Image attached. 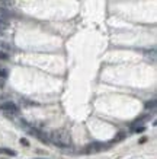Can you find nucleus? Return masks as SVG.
I'll use <instances>...</instances> for the list:
<instances>
[{"label": "nucleus", "mask_w": 157, "mask_h": 159, "mask_svg": "<svg viewBox=\"0 0 157 159\" xmlns=\"http://www.w3.org/2000/svg\"><path fill=\"white\" fill-rule=\"evenodd\" d=\"M0 77L6 79V77H7V70H5V69H0Z\"/></svg>", "instance_id": "obj_8"}, {"label": "nucleus", "mask_w": 157, "mask_h": 159, "mask_svg": "<svg viewBox=\"0 0 157 159\" xmlns=\"http://www.w3.org/2000/svg\"><path fill=\"white\" fill-rule=\"evenodd\" d=\"M3 86H5V79H3V77H0V89H2Z\"/></svg>", "instance_id": "obj_11"}, {"label": "nucleus", "mask_w": 157, "mask_h": 159, "mask_svg": "<svg viewBox=\"0 0 157 159\" xmlns=\"http://www.w3.org/2000/svg\"><path fill=\"white\" fill-rule=\"evenodd\" d=\"M2 32H3V31H2V29H0V34H2Z\"/></svg>", "instance_id": "obj_12"}, {"label": "nucleus", "mask_w": 157, "mask_h": 159, "mask_svg": "<svg viewBox=\"0 0 157 159\" xmlns=\"http://www.w3.org/2000/svg\"><path fill=\"white\" fill-rule=\"evenodd\" d=\"M0 47H2V48H6V50L9 48V45H7V44H5L3 41H0Z\"/></svg>", "instance_id": "obj_9"}, {"label": "nucleus", "mask_w": 157, "mask_h": 159, "mask_svg": "<svg viewBox=\"0 0 157 159\" xmlns=\"http://www.w3.org/2000/svg\"><path fill=\"white\" fill-rule=\"evenodd\" d=\"M103 143H98V142H96V143H92V145H89L87 146V152H89V153H93V152H99V150H102L103 149Z\"/></svg>", "instance_id": "obj_3"}, {"label": "nucleus", "mask_w": 157, "mask_h": 159, "mask_svg": "<svg viewBox=\"0 0 157 159\" xmlns=\"http://www.w3.org/2000/svg\"><path fill=\"white\" fill-rule=\"evenodd\" d=\"M48 142H51L52 145L58 146V148H68L72 145V137L66 130H55L50 134Z\"/></svg>", "instance_id": "obj_1"}, {"label": "nucleus", "mask_w": 157, "mask_h": 159, "mask_svg": "<svg viewBox=\"0 0 157 159\" xmlns=\"http://www.w3.org/2000/svg\"><path fill=\"white\" fill-rule=\"evenodd\" d=\"M7 58H9V54L0 50V60H7Z\"/></svg>", "instance_id": "obj_7"}, {"label": "nucleus", "mask_w": 157, "mask_h": 159, "mask_svg": "<svg viewBox=\"0 0 157 159\" xmlns=\"http://www.w3.org/2000/svg\"><path fill=\"white\" fill-rule=\"evenodd\" d=\"M0 111L2 112H6V114H16L19 111V107L16 105L15 102H10V101H6L3 104H0Z\"/></svg>", "instance_id": "obj_2"}, {"label": "nucleus", "mask_w": 157, "mask_h": 159, "mask_svg": "<svg viewBox=\"0 0 157 159\" xmlns=\"http://www.w3.org/2000/svg\"><path fill=\"white\" fill-rule=\"evenodd\" d=\"M0 153L9 155V156H15V155H16V152H15V150H10V149H5V148H0Z\"/></svg>", "instance_id": "obj_5"}, {"label": "nucleus", "mask_w": 157, "mask_h": 159, "mask_svg": "<svg viewBox=\"0 0 157 159\" xmlns=\"http://www.w3.org/2000/svg\"><path fill=\"white\" fill-rule=\"evenodd\" d=\"M154 108H156V101H154V99H151V101L150 102H146V110H154Z\"/></svg>", "instance_id": "obj_6"}, {"label": "nucleus", "mask_w": 157, "mask_h": 159, "mask_svg": "<svg viewBox=\"0 0 157 159\" xmlns=\"http://www.w3.org/2000/svg\"><path fill=\"white\" fill-rule=\"evenodd\" d=\"M20 143H22V145H25V146H29V142L26 139H20Z\"/></svg>", "instance_id": "obj_10"}, {"label": "nucleus", "mask_w": 157, "mask_h": 159, "mask_svg": "<svg viewBox=\"0 0 157 159\" xmlns=\"http://www.w3.org/2000/svg\"><path fill=\"white\" fill-rule=\"evenodd\" d=\"M9 19H10L9 10L0 6V20H3V22H9Z\"/></svg>", "instance_id": "obj_4"}]
</instances>
